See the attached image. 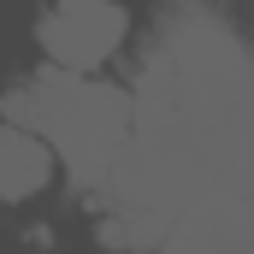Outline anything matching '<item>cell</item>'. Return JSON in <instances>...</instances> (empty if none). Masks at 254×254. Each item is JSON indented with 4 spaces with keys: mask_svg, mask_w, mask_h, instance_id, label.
I'll return each instance as SVG.
<instances>
[{
    "mask_svg": "<svg viewBox=\"0 0 254 254\" xmlns=\"http://www.w3.org/2000/svg\"><path fill=\"white\" fill-rule=\"evenodd\" d=\"M254 154V65L243 30L178 0L148 42L130 89V130L107 172V243L154 249L178 213L213 195H249Z\"/></svg>",
    "mask_w": 254,
    "mask_h": 254,
    "instance_id": "1",
    "label": "cell"
},
{
    "mask_svg": "<svg viewBox=\"0 0 254 254\" xmlns=\"http://www.w3.org/2000/svg\"><path fill=\"white\" fill-rule=\"evenodd\" d=\"M0 119L36 130L48 142V154L65 160L71 184L89 195H101L119 148H125V130H130V89L95 77V71H36L24 77L6 101H0Z\"/></svg>",
    "mask_w": 254,
    "mask_h": 254,
    "instance_id": "2",
    "label": "cell"
},
{
    "mask_svg": "<svg viewBox=\"0 0 254 254\" xmlns=\"http://www.w3.org/2000/svg\"><path fill=\"white\" fill-rule=\"evenodd\" d=\"M130 36V12L119 0H54L42 18H36V42L48 65L60 71H101L125 48Z\"/></svg>",
    "mask_w": 254,
    "mask_h": 254,
    "instance_id": "3",
    "label": "cell"
},
{
    "mask_svg": "<svg viewBox=\"0 0 254 254\" xmlns=\"http://www.w3.org/2000/svg\"><path fill=\"white\" fill-rule=\"evenodd\" d=\"M249 231H254L249 195H213L178 213L166 237L154 243V254H249Z\"/></svg>",
    "mask_w": 254,
    "mask_h": 254,
    "instance_id": "4",
    "label": "cell"
},
{
    "mask_svg": "<svg viewBox=\"0 0 254 254\" xmlns=\"http://www.w3.org/2000/svg\"><path fill=\"white\" fill-rule=\"evenodd\" d=\"M54 178V154L36 130L0 119V201H30V195L48 190Z\"/></svg>",
    "mask_w": 254,
    "mask_h": 254,
    "instance_id": "5",
    "label": "cell"
}]
</instances>
